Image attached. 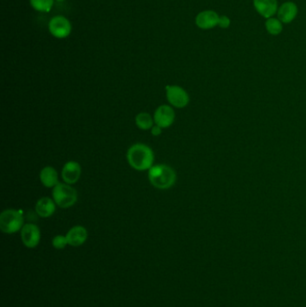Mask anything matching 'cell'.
<instances>
[{"label": "cell", "mask_w": 306, "mask_h": 307, "mask_svg": "<svg viewBox=\"0 0 306 307\" xmlns=\"http://www.w3.org/2000/svg\"><path fill=\"white\" fill-rule=\"evenodd\" d=\"M129 165L136 171L149 170L154 163L155 155L151 148L145 144L133 145L127 152Z\"/></svg>", "instance_id": "cell-1"}, {"label": "cell", "mask_w": 306, "mask_h": 307, "mask_svg": "<svg viewBox=\"0 0 306 307\" xmlns=\"http://www.w3.org/2000/svg\"><path fill=\"white\" fill-rule=\"evenodd\" d=\"M177 175L175 171L166 164H157L148 170V180L159 190H167L175 184Z\"/></svg>", "instance_id": "cell-2"}, {"label": "cell", "mask_w": 306, "mask_h": 307, "mask_svg": "<svg viewBox=\"0 0 306 307\" xmlns=\"http://www.w3.org/2000/svg\"><path fill=\"white\" fill-rule=\"evenodd\" d=\"M23 215L22 210L6 209L0 214V229L5 234H14L22 230Z\"/></svg>", "instance_id": "cell-3"}, {"label": "cell", "mask_w": 306, "mask_h": 307, "mask_svg": "<svg viewBox=\"0 0 306 307\" xmlns=\"http://www.w3.org/2000/svg\"><path fill=\"white\" fill-rule=\"evenodd\" d=\"M53 201L61 209H68L77 201L76 189L68 183H59L53 188Z\"/></svg>", "instance_id": "cell-4"}, {"label": "cell", "mask_w": 306, "mask_h": 307, "mask_svg": "<svg viewBox=\"0 0 306 307\" xmlns=\"http://www.w3.org/2000/svg\"><path fill=\"white\" fill-rule=\"evenodd\" d=\"M166 97L171 105L175 108H184L189 104L188 93L179 86H167Z\"/></svg>", "instance_id": "cell-5"}, {"label": "cell", "mask_w": 306, "mask_h": 307, "mask_svg": "<svg viewBox=\"0 0 306 307\" xmlns=\"http://www.w3.org/2000/svg\"><path fill=\"white\" fill-rule=\"evenodd\" d=\"M71 23L64 16H55L49 21V30L54 37L63 39L71 33Z\"/></svg>", "instance_id": "cell-6"}, {"label": "cell", "mask_w": 306, "mask_h": 307, "mask_svg": "<svg viewBox=\"0 0 306 307\" xmlns=\"http://www.w3.org/2000/svg\"><path fill=\"white\" fill-rule=\"evenodd\" d=\"M175 120V113L174 109L169 105H161L155 110L154 121L156 125L162 129H166L173 125Z\"/></svg>", "instance_id": "cell-7"}, {"label": "cell", "mask_w": 306, "mask_h": 307, "mask_svg": "<svg viewBox=\"0 0 306 307\" xmlns=\"http://www.w3.org/2000/svg\"><path fill=\"white\" fill-rule=\"evenodd\" d=\"M21 239L25 246L34 248L40 243L41 231L36 225H24L21 230Z\"/></svg>", "instance_id": "cell-8"}, {"label": "cell", "mask_w": 306, "mask_h": 307, "mask_svg": "<svg viewBox=\"0 0 306 307\" xmlns=\"http://www.w3.org/2000/svg\"><path fill=\"white\" fill-rule=\"evenodd\" d=\"M254 7L258 14L266 19L273 17L279 10L276 0H254Z\"/></svg>", "instance_id": "cell-9"}, {"label": "cell", "mask_w": 306, "mask_h": 307, "mask_svg": "<svg viewBox=\"0 0 306 307\" xmlns=\"http://www.w3.org/2000/svg\"><path fill=\"white\" fill-rule=\"evenodd\" d=\"M219 15L212 10H206L198 14L196 17L197 26L202 30H209L218 25Z\"/></svg>", "instance_id": "cell-10"}, {"label": "cell", "mask_w": 306, "mask_h": 307, "mask_svg": "<svg viewBox=\"0 0 306 307\" xmlns=\"http://www.w3.org/2000/svg\"><path fill=\"white\" fill-rule=\"evenodd\" d=\"M62 179L68 184H75L81 176V165L75 161H69L64 164L61 172Z\"/></svg>", "instance_id": "cell-11"}, {"label": "cell", "mask_w": 306, "mask_h": 307, "mask_svg": "<svg viewBox=\"0 0 306 307\" xmlns=\"http://www.w3.org/2000/svg\"><path fill=\"white\" fill-rule=\"evenodd\" d=\"M277 18L283 23H289L295 19L298 14V8L294 2L287 1L281 5L277 10Z\"/></svg>", "instance_id": "cell-12"}, {"label": "cell", "mask_w": 306, "mask_h": 307, "mask_svg": "<svg viewBox=\"0 0 306 307\" xmlns=\"http://www.w3.org/2000/svg\"><path fill=\"white\" fill-rule=\"evenodd\" d=\"M68 244L71 246L77 247L82 245L87 241V229L82 226H76L72 228L67 234Z\"/></svg>", "instance_id": "cell-13"}, {"label": "cell", "mask_w": 306, "mask_h": 307, "mask_svg": "<svg viewBox=\"0 0 306 307\" xmlns=\"http://www.w3.org/2000/svg\"><path fill=\"white\" fill-rule=\"evenodd\" d=\"M56 210L55 201L49 197L41 198L35 205V211L39 216L47 218L52 216Z\"/></svg>", "instance_id": "cell-14"}, {"label": "cell", "mask_w": 306, "mask_h": 307, "mask_svg": "<svg viewBox=\"0 0 306 307\" xmlns=\"http://www.w3.org/2000/svg\"><path fill=\"white\" fill-rule=\"evenodd\" d=\"M40 180H41L42 185L45 186L46 188H54L55 186L60 183L58 172L52 166L44 167L41 171Z\"/></svg>", "instance_id": "cell-15"}, {"label": "cell", "mask_w": 306, "mask_h": 307, "mask_svg": "<svg viewBox=\"0 0 306 307\" xmlns=\"http://www.w3.org/2000/svg\"><path fill=\"white\" fill-rule=\"evenodd\" d=\"M135 122H136V125L140 129L148 130V129H152L155 121H154V118L152 117L151 115L148 113H140L136 115Z\"/></svg>", "instance_id": "cell-16"}, {"label": "cell", "mask_w": 306, "mask_h": 307, "mask_svg": "<svg viewBox=\"0 0 306 307\" xmlns=\"http://www.w3.org/2000/svg\"><path fill=\"white\" fill-rule=\"evenodd\" d=\"M265 27H266V30H267L268 34L276 36V35H279V34L282 33L283 23L279 18L271 17V18L266 20Z\"/></svg>", "instance_id": "cell-17"}, {"label": "cell", "mask_w": 306, "mask_h": 307, "mask_svg": "<svg viewBox=\"0 0 306 307\" xmlns=\"http://www.w3.org/2000/svg\"><path fill=\"white\" fill-rule=\"evenodd\" d=\"M32 7L40 12H49L53 6V0H30Z\"/></svg>", "instance_id": "cell-18"}, {"label": "cell", "mask_w": 306, "mask_h": 307, "mask_svg": "<svg viewBox=\"0 0 306 307\" xmlns=\"http://www.w3.org/2000/svg\"><path fill=\"white\" fill-rule=\"evenodd\" d=\"M68 244L67 236L56 235L52 240V245L57 250H62Z\"/></svg>", "instance_id": "cell-19"}, {"label": "cell", "mask_w": 306, "mask_h": 307, "mask_svg": "<svg viewBox=\"0 0 306 307\" xmlns=\"http://www.w3.org/2000/svg\"><path fill=\"white\" fill-rule=\"evenodd\" d=\"M231 20L229 19V17L227 15H221L219 16V20H218V25L223 29H227L228 27L230 26Z\"/></svg>", "instance_id": "cell-20"}, {"label": "cell", "mask_w": 306, "mask_h": 307, "mask_svg": "<svg viewBox=\"0 0 306 307\" xmlns=\"http://www.w3.org/2000/svg\"><path fill=\"white\" fill-rule=\"evenodd\" d=\"M162 129H162L161 127H159L158 125H156V124H155V125H154L153 127H152V135L155 136H160V135L162 134Z\"/></svg>", "instance_id": "cell-21"}, {"label": "cell", "mask_w": 306, "mask_h": 307, "mask_svg": "<svg viewBox=\"0 0 306 307\" xmlns=\"http://www.w3.org/2000/svg\"><path fill=\"white\" fill-rule=\"evenodd\" d=\"M57 1H63V0H57Z\"/></svg>", "instance_id": "cell-22"}]
</instances>
